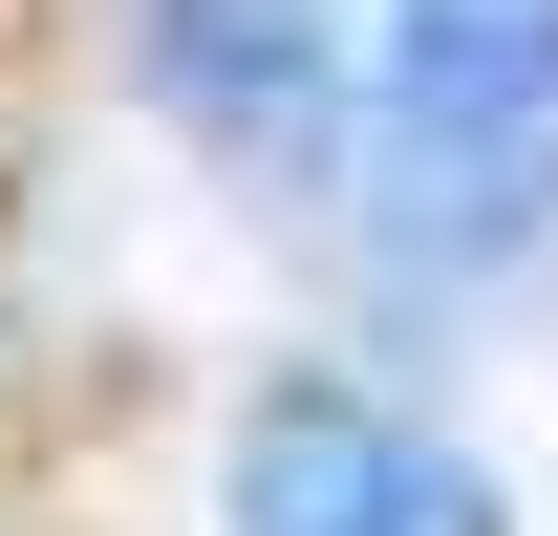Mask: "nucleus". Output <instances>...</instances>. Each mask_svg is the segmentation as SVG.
<instances>
[{
  "mask_svg": "<svg viewBox=\"0 0 558 536\" xmlns=\"http://www.w3.org/2000/svg\"><path fill=\"white\" fill-rule=\"evenodd\" d=\"M365 215H387L429 279H494V258L558 236V0H387Z\"/></svg>",
  "mask_w": 558,
  "mask_h": 536,
  "instance_id": "nucleus-1",
  "label": "nucleus"
},
{
  "mask_svg": "<svg viewBox=\"0 0 558 536\" xmlns=\"http://www.w3.org/2000/svg\"><path fill=\"white\" fill-rule=\"evenodd\" d=\"M236 536H515V515H494V472L451 451V429H409V407L258 387V429H236Z\"/></svg>",
  "mask_w": 558,
  "mask_h": 536,
  "instance_id": "nucleus-2",
  "label": "nucleus"
},
{
  "mask_svg": "<svg viewBox=\"0 0 558 536\" xmlns=\"http://www.w3.org/2000/svg\"><path fill=\"white\" fill-rule=\"evenodd\" d=\"M150 108L258 172V194H323L344 172V22L323 0H150Z\"/></svg>",
  "mask_w": 558,
  "mask_h": 536,
  "instance_id": "nucleus-3",
  "label": "nucleus"
}]
</instances>
